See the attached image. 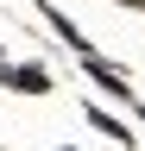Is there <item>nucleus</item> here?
<instances>
[{"instance_id":"obj_5","label":"nucleus","mask_w":145,"mask_h":151,"mask_svg":"<svg viewBox=\"0 0 145 151\" xmlns=\"http://www.w3.org/2000/svg\"><path fill=\"white\" fill-rule=\"evenodd\" d=\"M126 6H145V0H126Z\"/></svg>"},{"instance_id":"obj_3","label":"nucleus","mask_w":145,"mask_h":151,"mask_svg":"<svg viewBox=\"0 0 145 151\" xmlns=\"http://www.w3.org/2000/svg\"><path fill=\"white\" fill-rule=\"evenodd\" d=\"M38 13L50 19V25H57V38H63L69 50H88V38H82V25H76V19H69V13H57V0H38Z\"/></svg>"},{"instance_id":"obj_2","label":"nucleus","mask_w":145,"mask_h":151,"mask_svg":"<svg viewBox=\"0 0 145 151\" xmlns=\"http://www.w3.org/2000/svg\"><path fill=\"white\" fill-rule=\"evenodd\" d=\"M6 88H19V94H50L57 82H50L38 63H13V69H6Z\"/></svg>"},{"instance_id":"obj_1","label":"nucleus","mask_w":145,"mask_h":151,"mask_svg":"<svg viewBox=\"0 0 145 151\" xmlns=\"http://www.w3.org/2000/svg\"><path fill=\"white\" fill-rule=\"evenodd\" d=\"M82 69L95 76L107 94H133V88H126V69H120V63H107V57H95V50H82Z\"/></svg>"},{"instance_id":"obj_4","label":"nucleus","mask_w":145,"mask_h":151,"mask_svg":"<svg viewBox=\"0 0 145 151\" xmlns=\"http://www.w3.org/2000/svg\"><path fill=\"white\" fill-rule=\"evenodd\" d=\"M82 113H88V126H95V132H107V139H120V145H133V132H126V126H120V120H114L107 107H95V101H88Z\"/></svg>"}]
</instances>
